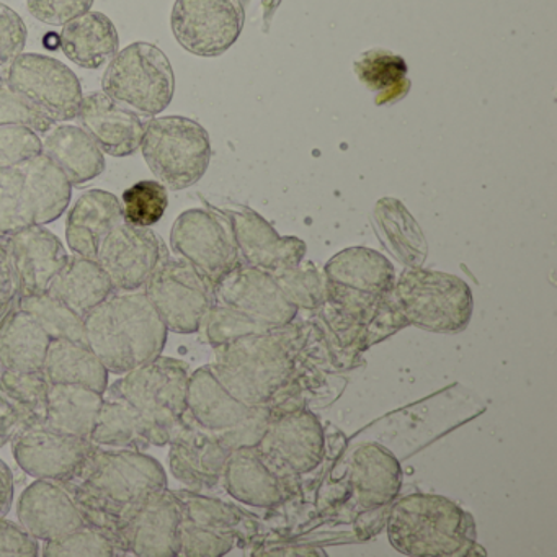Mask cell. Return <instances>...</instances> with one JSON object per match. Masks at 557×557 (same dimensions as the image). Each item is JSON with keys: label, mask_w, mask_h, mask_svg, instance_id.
<instances>
[{"label": "cell", "mask_w": 557, "mask_h": 557, "mask_svg": "<svg viewBox=\"0 0 557 557\" xmlns=\"http://www.w3.org/2000/svg\"><path fill=\"white\" fill-rule=\"evenodd\" d=\"M70 488L87 527L102 531L120 544L126 521L168 488L164 466L136 449L97 446L86 471Z\"/></svg>", "instance_id": "cell-1"}, {"label": "cell", "mask_w": 557, "mask_h": 557, "mask_svg": "<svg viewBox=\"0 0 557 557\" xmlns=\"http://www.w3.org/2000/svg\"><path fill=\"white\" fill-rule=\"evenodd\" d=\"M305 338L306 325L295 319L213 348L210 368L234 397L247 406H267L295 374Z\"/></svg>", "instance_id": "cell-2"}, {"label": "cell", "mask_w": 557, "mask_h": 557, "mask_svg": "<svg viewBox=\"0 0 557 557\" xmlns=\"http://www.w3.org/2000/svg\"><path fill=\"white\" fill-rule=\"evenodd\" d=\"M86 342L107 371L129 373L154 360L168 344V327L145 292H115L84 318Z\"/></svg>", "instance_id": "cell-3"}, {"label": "cell", "mask_w": 557, "mask_h": 557, "mask_svg": "<svg viewBox=\"0 0 557 557\" xmlns=\"http://www.w3.org/2000/svg\"><path fill=\"white\" fill-rule=\"evenodd\" d=\"M387 537L406 556H469L475 524L468 511L442 495L412 494L387 511Z\"/></svg>", "instance_id": "cell-4"}, {"label": "cell", "mask_w": 557, "mask_h": 557, "mask_svg": "<svg viewBox=\"0 0 557 557\" xmlns=\"http://www.w3.org/2000/svg\"><path fill=\"white\" fill-rule=\"evenodd\" d=\"M188 364L159 355L143 367L123 374L112 384L146 420L154 433L156 446H168L188 417Z\"/></svg>", "instance_id": "cell-5"}, {"label": "cell", "mask_w": 557, "mask_h": 557, "mask_svg": "<svg viewBox=\"0 0 557 557\" xmlns=\"http://www.w3.org/2000/svg\"><path fill=\"white\" fill-rule=\"evenodd\" d=\"M393 298L407 327L442 334L468 327L474 309L471 288L465 280L420 267L400 273Z\"/></svg>", "instance_id": "cell-6"}, {"label": "cell", "mask_w": 557, "mask_h": 557, "mask_svg": "<svg viewBox=\"0 0 557 557\" xmlns=\"http://www.w3.org/2000/svg\"><path fill=\"white\" fill-rule=\"evenodd\" d=\"M141 152L149 171L168 190H185L210 168V135L195 120L154 116L146 123Z\"/></svg>", "instance_id": "cell-7"}, {"label": "cell", "mask_w": 557, "mask_h": 557, "mask_svg": "<svg viewBox=\"0 0 557 557\" xmlns=\"http://www.w3.org/2000/svg\"><path fill=\"white\" fill-rule=\"evenodd\" d=\"M102 92L136 113L159 115L174 99V67L161 48L136 41L107 64Z\"/></svg>", "instance_id": "cell-8"}, {"label": "cell", "mask_w": 557, "mask_h": 557, "mask_svg": "<svg viewBox=\"0 0 557 557\" xmlns=\"http://www.w3.org/2000/svg\"><path fill=\"white\" fill-rule=\"evenodd\" d=\"M188 416L214 433L227 448L257 446L272 416L267 406H247L220 383L210 364L198 368L188 377Z\"/></svg>", "instance_id": "cell-9"}, {"label": "cell", "mask_w": 557, "mask_h": 557, "mask_svg": "<svg viewBox=\"0 0 557 557\" xmlns=\"http://www.w3.org/2000/svg\"><path fill=\"white\" fill-rule=\"evenodd\" d=\"M0 84L27 100L54 123L76 120L83 102V86L71 67L47 54L22 53L0 66Z\"/></svg>", "instance_id": "cell-10"}, {"label": "cell", "mask_w": 557, "mask_h": 557, "mask_svg": "<svg viewBox=\"0 0 557 557\" xmlns=\"http://www.w3.org/2000/svg\"><path fill=\"white\" fill-rule=\"evenodd\" d=\"M171 247L213 288L231 270L243 263L230 220L216 208L184 211L172 226Z\"/></svg>", "instance_id": "cell-11"}, {"label": "cell", "mask_w": 557, "mask_h": 557, "mask_svg": "<svg viewBox=\"0 0 557 557\" xmlns=\"http://www.w3.org/2000/svg\"><path fill=\"white\" fill-rule=\"evenodd\" d=\"M143 292L154 306L168 331L195 334L216 305L213 286L187 260L169 257L146 283Z\"/></svg>", "instance_id": "cell-12"}, {"label": "cell", "mask_w": 557, "mask_h": 557, "mask_svg": "<svg viewBox=\"0 0 557 557\" xmlns=\"http://www.w3.org/2000/svg\"><path fill=\"white\" fill-rule=\"evenodd\" d=\"M246 12L240 0H175L171 28L177 44L200 58L226 53L243 34Z\"/></svg>", "instance_id": "cell-13"}, {"label": "cell", "mask_w": 557, "mask_h": 557, "mask_svg": "<svg viewBox=\"0 0 557 557\" xmlns=\"http://www.w3.org/2000/svg\"><path fill=\"white\" fill-rule=\"evenodd\" d=\"M12 455L25 474L35 479L71 484L86 471L97 445L90 440L35 425L11 442Z\"/></svg>", "instance_id": "cell-14"}, {"label": "cell", "mask_w": 557, "mask_h": 557, "mask_svg": "<svg viewBox=\"0 0 557 557\" xmlns=\"http://www.w3.org/2000/svg\"><path fill=\"white\" fill-rule=\"evenodd\" d=\"M169 257L171 252L156 231L123 221L100 244L97 262L115 292H138Z\"/></svg>", "instance_id": "cell-15"}, {"label": "cell", "mask_w": 557, "mask_h": 557, "mask_svg": "<svg viewBox=\"0 0 557 557\" xmlns=\"http://www.w3.org/2000/svg\"><path fill=\"white\" fill-rule=\"evenodd\" d=\"M218 305L234 309L265 329L292 324L299 309L286 298L272 273L240 263L214 286Z\"/></svg>", "instance_id": "cell-16"}, {"label": "cell", "mask_w": 557, "mask_h": 557, "mask_svg": "<svg viewBox=\"0 0 557 557\" xmlns=\"http://www.w3.org/2000/svg\"><path fill=\"white\" fill-rule=\"evenodd\" d=\"M257 448L276 468L298 478L324 459V429L308 407L280 413L270 420Z\"/></svg>", "instance_id": "cell-17"}, {"label": "cell", "mask_w": 557, "mask_h": 557, "mask_svg": "<svg viewBox=\"0 0 557 557\" xmlns=\"http://www.w3.org/2000/svg\"><path fill=\"white\" fill-rule=\"evenodd\" d=\"M168 446L169 469L185 488L205 492L221 484L231 449L190 416Z\"/></svg>", "instance_id": "cell-18"}, {"label": "cell", "mask_w": 557, "mask_h": 557, "mask_svg": "<svg viewBox=\"0 0 557 557\" xmlns=\"http://www.w3.org/2000/svg\"><path fill=\"white\" fill-rule=\"evenodd\" d=\"M2 246L17 275L18 296L47 293L70 259L60 237L41 224H30L9 234Z\"/></svg>", "instance_id": "cell-19"}, {"label": "cell", "mask_w": 557, "mask_h": 557, "mask_svg": "<svg viewBox=\"0 0 557 557\" xmlns=\"http://www.w3.org/2000/svg\"><path fill=\"white\" fill-rule=\"evenodd\" d=\"M230 220L240 260L263 272L275 273L298 265L306 256V244L298 237L280 236L269 221L246 207L220 210Z\"/></svg>", "instance_id": "cell-20"}, {"label": "cell", "mask_w": 557, "mask_h": 557, "mask_svg": "<svg viewBox=\"0 0 557 557\" xmlns=\"http://www.w3.org/2000/svg\"><path fill=\"white\" fill-rule=\"evenodd\" d=\"M181 523V498L165 488L126 521L120 534L123 553L136 557L178 556Z\"/></svg>", "instance_id": "cell-21"}, {"label": "cell", "mask_w": 557, "mask_h": 557, "mask_svg": "<svg viewBox=\"0 0 557 557\" xmlns=\"http://www.w3.org/2000/svg\"><path fill=\"white\" fill-rule=\"evenodd\" d=\"M295 481V475L272 465L257 446H247L230 453L221 482L236 500L249 507L272 508L293 494Z\"/></svg>", "instance_id": "cell-22"}, {"label": "cell", "mask_w": 557, "mask_h": 557, "mask_svg": "<svg viewBox=\"0 0 557 557\" xmlns=\"http://www.w3.org/2000/svg\"><path fill=\"white\" fill-rule=\"evenodd\" d=\"M17 520L38 541H57L86 527L73 494L61 482L37 479L17 500Z\"/></svg>", "instance_id": "cell-23"}, {"label": "cell", "mask_w": 557, "mask_h": 557, "mask_svg": "<svg viewBox=\"0 0 557 557\" xmlns=\"http://www.w3.org/2000/svg\"><path fill=\"white\" fill-rule=\"evenodd\" d=\"M76 120L103 154L129 158L141 149L146 128L141 115L106 92L84 94Z\"/></svg>", "instance_id": "cell-24"}, {"label": "cell", "mask_w": 557, "mask_h": 557, "mask_svg": "<svg viewBox=\"0 0 557 557\" xmlns=\"http://www.w3.org/2000/svg\"><path fill=\"white\" fill-rule=\"evenodd\" d=\"M350 484L363 511L387 507L403 484L399 459L377 443H367L351 455Z\"/></svg>", "instance_id": "cell-25"}, {"label": "cell", "mask_w": 557, "mask_h": 557, "mask_svg": "<svg viewBox=\"0 0 557 557\" xmlns=\"http://www.w3.org/2000/svg\"><path fill=\"white\" fill-rule=\"evenodd\" d=\"M120 223L122 203L116 195L99 188L84 191L67 213V247L76 256L97 260L100 244Z\"/></svg>", "instance_id": "cell-26"}, {"label": "cell", "mask_w": 557, "mask_h": 557, "mask_svg": "<svg viewBox=\"0 0 557 557\" xmlns=\"http://www.w3.org/2000/svg\"><path fill=\"white\" fill-rule=\"evenodd\" d=\"M51 337L18 308L17 296L0 308V368L17 373L44 371Z\"/></svg>", "instance_id": "cell-27"}, {"label": "cell", "mask_w": 557, "mask_h": 557, "mask_svg": "<svg viewBox=\"0 0 557 557\" xmlns=\"http://www.w3.org/2000/svg\"><path fill=\"white\" fill-rule=\"evenodd\" d=\"M41 152L64 172L73 187L89 184L106 172L102 149L77 125H54L41 139Z\"/></svg>", "instance_id": "cell-28"}, {"label": "cell", "mask_w": 557, "mask_h": 557, "mask_svg": "<svg viewBox=\"0 0 557 557\" xmlns=\"http://www.w3.org/2000/svg\"><path fill=\"white\" fill-rule=\"evenodd\" d=\"M60 48L76 66L100 70L119 53V30L106 14L89 11L63 25Z\"/></svg>", "instance_id": "cell-29"}, {"label": "cell", "mask_w": 557, "mask_h": 557, "mask_svg": "<svg viewBox=\"0 0 557 557\" xmlns=\"http://www.w3.org/2000/svg\"><path fill=\"white\" fill-rule=\"evenodd\" d=\"M324 275L329 283L374 296L391 295L397 278L393 263L367 247H350L335 253L325 263Z\"/></svg>", "instance_id": "cell-30"}, {"label": "cell", "mask_w": 557, "mask_h": 557, "mask_svg": "<svg viewBox=\"0 0 557 557\" xmlns=\"http://www.w3.org/2000/svg\"><path fill=\"white\" fill-rule=\"evenodd\" d=\"M21 169L32 223L47 226L60 220L73 197V185L64 172L44 152L22 164Z\"/></svg>", "instance_id": "cell-31"}, {"label": "cell", "mask_w": 557, "mask_h": 557, "mask_svg": "<svg viewBox=\"0 0 557 557\" xmlns=\"http://www.w3.org/2000/svg\"><path fill=\"white\" fill-rule=\"evenodd\" d=\"M90 442L102 448L145 451L156 446L154 433L141 413L113 387H107Z\"/></svg>", "instance_id": "cell-32"}, {"label": "cell", "mask_w": 557, "mask_h": 557, "mask_svg": "<svg viewBox=\"0 0 557 557\" xmlns=\"http://www.w3.org/2000/svg\"><path fill=\"white\" fill-rule=\"evenodd\" d=\"M47 293L73 309L81 318H86L92 309L113 295L115 289L106 270L96 259L73 253L66 265L54 276Z\"/></svg>", "instance_id": "cell-33"}, {"label": "cell", "mask_w": 557, "mask_h": 557, "mask_svg": "<svg viewBox=\"0 0 557 557\" xmlns=\"http://www.w3.org/2000/svg\"><path fill=\"white\" fill-rule=\"evenodd\" d=\"M44 373L50 384H77L106 394L109 371L87 342L53 338L48 345Z\"/></svg>", "instance_id": "cell-34"}, {"label": "cell", "mask_w": 557, "mask_h": 557, "mask_svg": "<svg viewBox=\"0 0 557 557\" xmlns=\"http://www.w3.org/2000/svg\"><path fill=\"white\" fill-rule=\"evenodd\" d=\"M103 394L77 384H50L45 425L58 432L90 440Z\"/></svg>", "instance_id": "cell-35"}, {"label": "cell", "mask_w": 557, "mask_h": 557, "mask_svg": "<svg viewBox=\"0 0 557 557\" xmlns=\"http://www.w3.org/2000/svg\"><path fill=\"white\" fill-rule=\"evenodd\" d=\"M374 226L384 247L407 269L420 267L426 257V243L417 221L396 198H383L374 208Z\"/></svg>", "instance_id": "cell-36"}, {"label": "cell", "mask_w": 557, "mask_h": 557, "mask_svg": "<svg viewBox=\"0 0 557 557\" xmlns=\"http://www.w3.org/2000/svg\"><path fill=\"white\" fill-rule=\"evenodd\" d=\"M181 498L182 520L216 533L231 534L239 541H250L256 534V521L249 513L240 510L236 505L227 504L221 498L210 497L203 492L174 491Z\"/></svg>", "instance_id": "cell-37"}, {"label": "cell", "mask_w": 557, "mask_h": 557, "mask_svg": "<svg viewBox=\"0 0 557 557\" xmlns=\"http://www.w3.org/2000/svg\"><path fill=\"white\" fill-rule=\"evenodd\" d=\"M354 70L364 87L380 94L377 103L393 102L409 90L406 60L393 51L383 48L364 51L355 61Z\"/></svg>", "instance_id": "cell-38"}, {"label": "cell", "mask_w": 557, "mask_h": 557, "mask_svg": "<svg viewBox=\"0 0 557 557\" xmlns=\"http://www.w3.org/2000/svg\"><path fill=\"white\" fill-rule=\"evenodd\" d=\"M18 308L27 312L48 335L53 338L86 342L84 318L58 301L50 293L34 296H18Z\"/></svg>", "instance_id": "cell-39"}, {"label": "cell", "mask_w": 557, "mask_h": 557, "mask_svg": "<svg viewBox=\"0 0 557 557\" xmlns=\"http://www.w3.org/2000/svg\"><path fill=\"white\" fill-rule=\"evenodd\" d=\"M48 386L44 371L17 373L0 368V403L34 417L38 423L47 420Z\"/></svg>", "instance_id": "cell-40"}, {"label": "cell", "mask_w": 557, "mask_h": 557, "mask_svg": "<svg viewBox=\"0 0 557 557\" xmlns=\"http://www.w3.org/2000/svg\"><path fill=\"white\" fill-rule=\"evenodd\" d=\"M272 276L296 308L314 312L324 302L327 282L324 272H321L314 262H301L278 270L272 273Z\"/></svg>", "instance_id": "cell-41"}, {"label": "cell", "mask_w": 557, "mask_h": 557, "mask_svg": "<svg viewBox=\"0 0 557 557\" xmlns=\"http://www.w3.org/2000/svg\"><path fill=\"white\" fill-rule=\"evenodd\" d=\"M123 221L136 227H152L169 207L168 187L159 181H141L123 191Z\"/></svg>", "instance_id": "cell-42"}, {"label": "cell", "mask_w": 557, "mask_h": 557, "mask_svg": "<svg viewBox=\"0 0 557 557\" xmlns=\"http://www.w3.org/2000/svg\"><path fill=\"white\" fill-rule=\"evenodd\" d=\"M30 224L21 165L0 168V234L8 237Z\"/></svg>", "instance_id": "cell-43"}, {"label": "cell", "mask_w": 557, "mask_h": 557, "mask_svg": "<svg viewBox=\"0 0 557 557\" xmlns=\"http://www.w3.org/2000/svg\"><path fill=\"white\" fill-rule=\"evenodd\" d=\"M45 557H122L112 537L96 528L83 527L67 536L48 541L41 547Z\"/></svg>", "instance_id": "cell-44"}, {"label": "cell", "mask_w": 557, "mask_h": 557, "mask_svg": "<svg viewBox=\"0 0 557 557\" xmlns=\"http://www.w3.org/2000/svg\"><path fill=\"white\" fill-rule=\"evenodd\" d=\"M263 331H269V329L262 327L259 322L216 302L205 315L198 332H201L208 345L216 348L237 341V338L246 337V335Z\"/></svg>", "instance_id": "cell-45"}, {"label": "cell", "mask_w": 557, "mask_h": 557, "mask_svg": "<svg viewBox=\"0 0 557 557\" xmlns=\"http://www.w3.org/2000/svg\"><path fill=\"white\" fill-rule=\"evenodd\" d=\"M41 154V136L24 125L0 126V168H18Z\"/></svg>", "instance_id": "cell-46"}, {"label": "cell", "mask_w": 557, "mask_h": 557, "mask_svg": "<svg viewBox=\"0 0 557 557\" xmlns=\"http://www.w3.org/2000/svg\"><path fill=\"white\" fill-rule=\"evenodd\" d=\"M236 543V537L231 534L216 533L182 520L178 556L221 557L230 553Z\"/></svg>", "instance_id": "cell-47"}, {"label": "cell", "mask_w": 557, "mask_h": 557, "mask_svg": "<svg viewBox=\"0 0 557 557\" xmlns=\"http://www.w3.org/2000/svg\"><path fill=\"white\" fill-rule=\"evenodd\" d=\"M4 125H24L37 132L38 135H45L58 123L35 109L14 90L0 84V126Z\"/></svg>", "instance_id": "cell-48"}, {"label": "cell", "mask_w": 557, "mask_h": 557, "mask_svg": "<svg viewBox=\"0 0 557 557\" xmlns=\"http://www.w3.org/2000/svg\"><path fill=\"white\" fill-rule=\"evenodd\" d=\"M96 0H27L32 17L51 27H63L89 12Z\"/></svg>", "instance_id": "cell-49"}, {"label": "cell", "mask_w": 557, "mask_h": 557, "mask_svg": "<svg viewBox=\"0 0 557 557\" xmlns=\"http://www.w3.org/2000/svg\"><path fill=\"white\" fill-rule=\"evenodd\" d=\"M28 30L24 18L0 2V66L11 63L24 53Z\"/></svg>", "instance_id": "cell-50"}, {"label": "cell", "mask_w": 557, "mask_h": 557, "mask_svg": "<svg viewBox=\"0 0 557 557\" xmlns=\"http://www.w3.org/2000/svg\"><path fill=\"white\" fill-rule=\"evenodd\" d=\"M40 541L21 523L0 517V557L40 556Z\"/></svg>", "instance_id": "cell-51"}, {"label": "cell", "mask_w": 557, "mask_h": 557, "mask_svg": "<svg viewBox=\"0 0 557 557\" xmlns=\"http://www.w3.org/2000/svg\"><path fill=\"white\" fill-rule=\"evenodd\" d=\"M35 425H44V423H38L34 417L27 416L8 404L0 403V448L12 442L25 429Z\"/></svg>", "instance_id": "cell-52"}, {"label": "cell", "mask_w": 557, "mask_h": 557, "mask_svg": "<svg viewBox=\"0 0 557 557\" xmlns=\"http://www.w3.org/2000/svg\"><path fill=\"white\" fill-rule=\"evenodd\" d=\"M18 295L17 275L9 259L8 250L0 243V308Z\"/></svg>", "instance_id": "cell-53"}, {"label": "cell", "mask_w": 557, "mask_h": 557, "mask_svg": "<svg viewBox=\"0 0 557 557\" xmlns=\"http://www.w3.org/2000/svg\"><path fill=\"white\" fill-rule=\"evenodd\" d=\"M15 482L11 468L0 459V517H8L14 505Z\"/></svg>", "instance_id": "cell-54"}]
</instances>
